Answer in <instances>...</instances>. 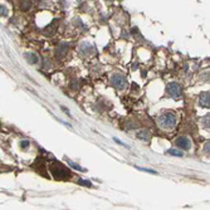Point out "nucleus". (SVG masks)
I'll list each match as a JSON object with an SVG mask.
<instances>
[{
  "label": "nucleus",
  "mask_w": 210,
  "mask_h": 210,
  "mask_svg": "<svg viewBox=\"0 0 210 210\" xmlns=\"http://www.w3.org/2000/svg\"><path fill=\"white\" fill-rule=\"evenodd\" d=\"M49 170H50V172H52L53 178L54 179H58V180L68 179L69 176H71L69 171L67 170L62 164H59V162H53L52 165L49 166Z\"/></svg>",
  "instance_id": "obj_1"
},
{
  "label": "nucleus",
  "mask_w": 210,
  "mask_h": 210,
  "mask_svg": "<svg viewBox=\"0 0 210 210\" xmlns=\"http://www.w3.org/2000/svg\"><path fill=\"white\" fill-rule=\"evenodd\" d=\"M158 125L161 126L162 128H172L176 125V116L172 112H165L158 117Z\"/></svg>",
  "instance_id": "obj_2"
},
{
  "label": "nucleus",
  "mask_w": 210,
  "mask_h": 210,
  "mask_svg": "<svg viewBox=\"0 0 210 210\" xmlns=\"http://www.w3.org/2000/svg\"><path fill=\"white\" fill-rule=\"evenodd\" d=\"M166 91L167 93H169L172 98H180L182 96V89H181V86L179 85V83L176 82H171L167 85L166 87Z\"/></svg>",
  "instance_id": "obj_3"
},
{
  "label": "nucleus",
  "mask_w": 210,
  "mask_h": 210,
  "mask_svg": "<svg viewBox=\"0 0 210 210\" xmlns=\"http://www.w3.org/2000/svg\"><path fill=\"white\" fill-rule=\"evenodd\" d=\"M111 85L118 89H122L126 87V85H127V79H126V77L123 74L116 73L111 77Z\"/></svg>",
  "instance_id": "obj_4"
},
{
  "label": "nucleus",
  "mask_w": 210,
  "mask_h": 210,
  "mask_svg": "<svg viewBox=\"0 0 210 210\" xmlns=\"http://www.w3.org/2000/svg\"><path fill=\"white\" fill-rule=\"evenodd\" d=\"M175 145L182 150H190L191 148V141H190V138H188L185 136H181L179 138H176Z\"/></svg>",
  "instance_id": "obj_5"
},
{
  "label": "nucleus",
  "mask_w": 210,
  "mask_h": 210,
  "mask_svg": "<svg viewBox=\"0 0 210 210\" xmlns=\"http://www.w3.org/2000/svg\"><path fill=\"white\" fill-rule=\"evenodd\" d=\"M199 105L203 107V108H209L210 106V97H209V92H203L200 95L199 98Z\"/></svg>",
  "instance_id": "obj_6"
},
{
  "label": "nucleus",
  "mask_w": 210,
  "mask_h": 210,
  "mask_svg": "<svg viewBox=\"0 0 210 210\" xmlns=\"http://www.w3.org/2000/svg\"><path fill=\"white\" fill-rule=\"evenodd\" d=\"M67 52H68V44H65V43H62L59 47L57 48V55L58 57H64L67 54Z\"/></svg>",
  "instance_id": "obj_7"
},
{
  "label": "nucleus",
  "mask_w": 210,
  "mask_h": 210,
  "mask_svg": "<svg viewBox=\"0 0 210 210\" xmlns=\"http://www.w3.org/2000/svg\"><path fill=\"white\" fill-rule=\"evenodd\" d=\"M25 59H27L29 63H32V64H37L38 62H39V58H38V55L35 54V53H25Z\"/></svg>",
  "instance_id": "obj_8"
},
{
  "label": "nucleus",
  "mask_w": 210,
  "mask_h": 210,
  "mask_svg": "<svg viewBox=\"0 0 210 210\" xmlns=\"http://www.w3.org/2000/svg\"><path fill=\"white\" fill-rule=\"evenodd\" d=\"M136 137H137L138 140H141V141H145V142H147V141L150 140V133H148L146 130H142V131L137 132Z\"/></svg>",
  "instance_id": "obj_9"
},
{
  "label": "nucleus",
  "mask_w": 210,
  "mask_h": 210,
  "mask_svg": "<svg viewBox=\"0 0 210 210\" xmlns=\"http://www.w3.org/2000/svg\"><path fill=\"white\" fill-rule=\"evenodd\" d=\"M20 9L23 12H28L32 8V0H20Z\"/></svg>",
  "instance_id": "obj_10"
},
{
  "label": "nucleus",
  "mask_w": 210,
  "mask_h": 210,
  "mask_svg": "<svg viewBox=\"0 0 210 210\" xmlns=\"http://www.w3.org/2000/svg\"><path fill=\"white\" fill-rule=\"evenodd\" d=\"M79 52L82 54H88V53L92 52V47L88 43H82L81 47H79Z\"/></svg>",
  "instance_id": "obj_11"
},
{
  "label": "nucleus",
  "mask_w": 210,
  "mask_h": 210,
  "mask_svg": "<svg viewBox=\"0 0 210 210\" xmlns=\"http://www.w3.org/2000/svg\"><path fill=\"white\" fill-rule=\"evenodd\" d=\"M167 154L174 155V156H178V157H182V156H184V154L181 152V151H179V150H175V148H170V150H167Z\"/></svg>",
  "instance_id": "obj_12"
},
{
  "label": "nucleus",
  "mask_w": 210,
  "mask_h": 210,
  "mask_svg": "<svg viewBox=\"0 0 210 210\" xmlns=\"http://www.w3.org/2000/svg\"><path fill=\"white\" fill-rule=\"evenodd\" d=\"M68 164H69V165H71V166L73 167V169H75V170H78V171H82V172H85V171H86L85 169H82V167H81L79 165H77V164H74V162H72V161H69V160H68Z\"/></svg>",
  "instance_id": "obj_13"
},
{
  "label": "nucleus",
  "mask_w": 210,
  "mask_h": 210,
  "mask_svg": "<svg viewBox=\"0 0 210 210\" xmlns=\"http://www.w3.org/2000/svg\"><path fill=\"white\" fill-rule=\"evenodd\" d=\"M137 170H141V171H145V172H148V174H154V175H156L157 172L156 171H154V170H150V169H144V167H140V166H135Z\"/></svg>",
  "instance_id": "obj_14"
},
{
  "label": "nucleus",
  "mask_w": 210,
  "mask_h": 210,
  "mask_svg": "<svg viewBox=\"0 0 210 210\" xmlns=\"http://www.w3.org/2000/svg\"><path fill=\"white\" fill-rule=\"evenodd\" d=\"M0 15H2V16H6V15H8V9H6V6L0 5Z\"/></svg>",
  "instance_id": "obj_15"
},
{
  "label": "nucleus",
  "mask_w": 210,
  "mask_h": 210,
  "mask_svg": "<svg viewBox=\"0 0 210 210\" xmlns=\"http://www.w3.org/2000/svg\"><path fill=\"white\" fill-rule=\"evenodd\" d=\"M20 146H22V148H24V150L28 148V147H29V142H28L27 140H23V141L20 142Z\"/></svg>",
  "instance_id": "obj_16"
},
{
  "label": "nucleus",
  "mask_w": 210,
  "mask_h": 210,
  "mask_svg": "<svg viewBox=\"0 0 210 210\" xmlns=\"http://www.w3.org/2000/svg\"><path fill=\"white\" fill-rule=\"evenodd\" d=\"M79 184H82V185H86V186H89V188L92 186V184H91L89 181H86V180H81Z\"/></svg>",
  "instance_id": "obj_17"
},
{
  "label": "nucleus",
  "mask_w": 210,
  "mask_h": 210,
  "mask_svg": "<svg viewBox=\"0 0 210 210\" xmlns=\"http://www.w3.org/2000/svg\"><path fill=\"white\" fill-rule=\"evenodd\" d=\"M71 87H72L73 89H77V88H78V82H77V81H73V82L71 83Z\"/></svg>",
  "instance_id": "obj_18"
},
{
  "label": "nucleus",
  "mask_w": 210,
  "mask_h": 210,
  "mask_svg": "<svg viewBox=\"0 0 210 210\" xmlns=\"http://www.w3.org/2000/svg\"><path fill=\"white\" fill-rule=\"evenodd\" d=\"M204 126L206 128H209V116H206L205 118H204Z\"/></svg>",
  "instance_id": "obj_19"
},
{
  "label": "nucleus",
  "mask_w": 210,
  "mask_h": 210,
  "mask_svg": "<svg viewBox=\"0 0 210 210\" xmlns=\"http://www.w3.org/2000/svg\"><path fill=\"white\" fill-rule=\"evenodd\" d=\"M204 151H205V152H208V154H209V141H208L206 144L204 145Z\"/></svg>",
  "instance_id": "obj_20"
}]
</instances>
